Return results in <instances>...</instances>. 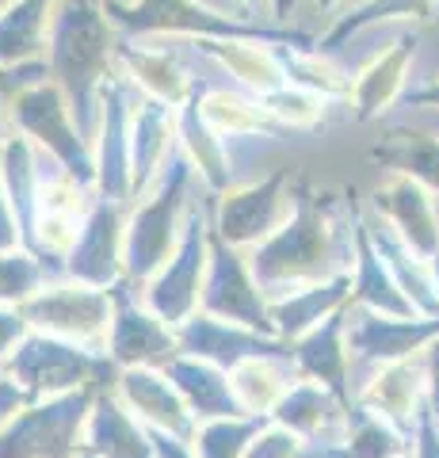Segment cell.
<instances>
[{
    "instance_id": "cell-47",
    "label": "cell",
    "mask_w": 439,
    "mask_h": 458,
    "mask_svg": "<svg viewBox=\"0 0 439 458\" xmlns=\"http://www.w3.org/2000/svg\"><path fill=\"white\" fill-rule=\"evenodd\" d=\"M424 367H428V405L439 417V336L424 348Z\"/></svg>"
},
{
    "instance_id": "cell-49",
    "label": "cell",
    "mask_w": 439,
    "mask_h": 458,
    "mask_svg": "<svg viewBox=\"0 0 439 458\" xmlns=\"http://www.w3.org/2000/svg\"><path fill=\"white\" fill-rule=\"evenodd\" d=\"M336 4H344V12H348V8L363 4V0H317V8H336Z\"/></svg>"
},
{
    "instance_id": "cell-22",
    "label": "cell",
    "mask_w": 439,
    "mask_h": 458,
    "mask_svg": "<svg viewBox=\"0 0 439 458\" xmlns=\"http://www.w3.org/2000/svg\"><path fill=\"white\" fill-rule=\"evenodd\" d=\"M176 146H180L176 107L138 92L134 96V123H131V203H138V199L157 183V176L165 172Z\"/></svg>"
},
{
    "instance_id": "cell-7",
    "label": "cell",
    "mask_w": 439,
    "mask_h": 458,
    "mask_svg": "<svg viewBox=\"0 0 439 458\" xmlns=\"http://www.w3.org/2000/svg\"><path fill=\"white\" fill-rule=\"evenodd\" d=\"M8 123H12V131L23 134L31 146H38L42 153H50L54 161H62L73 176H80L84 183H92L96 188L92 141L80 134L65 92L50 77L8 99Z\"/></svg>"
},
{
    "instance_id": "cell-3",
    "label": "cell",
    "mask_w": 439,
    "mask_h": 458,
    "mask_svg": "<svg viewBox=\"0 0 439 458\" xmlns=\"http://www.w3.org/2000/svg\"><path fill=\"white\" fill-rule=\"evenodd\" d=\"M203 191V180L195 165L188 161V153L180 146L168 157L165 172L157 176V183L131 203L126 214V237H122V279L131 286H146L157 271L165 267V260L173 256L176 241L183 233V222H188V210L195 203V195Z\"/></svg>"
},
{
    "instance_id": "cell-29",
    "label": "cell",
    "mask_w": 439,
    "mask_h": 458,
    "mask_svg": "<svg viewBox=\"0 0 439 458\" xmlns=\"http://www.w3.org/2000/svg\"><path fill=\"white\" fill-rule=\"evenodd\" d=\"M165 375L173 378V386L180 390V397L188 401L191 417L199 424L225 420V417H249L233 394L230 370H222L207 360H195V355H176V360L165 367Z\"/></svg>"
},
{
    "instance_id": "cell-21",
    "label": "cell",
    "mask_w": 439,
    "mask_h": 458,
    "mask_svg": "<svg viewBox=\"0 0 439 458\" xmlns=\"http://www.w3.org/2000/svg\"><path fill=\"white\" fill-rule=\"evenodd\" d=\"M115 394L134 417L146 428H161V432H173L180 439H191L199 420L191 417L188 401L180 397V390L173 386V378L157 367H126L115 378Z\"/></svg>"
},
{
    "instance_id": "cell-34",
    "label": "cell",
    "mask_w": 439,
    "mask_h": 458,
    "mask_svg": "<svg viewBox=\"0 0 439 458\" xmlns=\"http://www.w3.org/2000/svg\"><path fill=\"white\" fill-rule=\"evenodd\" d=\"M58 0H12L0 12V65H27L46 57V35Z\"/></svg>"
},
{
    "instance_id": "cell-5",
    "label": "cell",
    "mask_w": 439,
    "mask_h": 458,
    "mask_svg": "<svg viewBox=\"0 0 439 458\" xmlns=\"http://www.w3.org/2000/svg\"><path fill=\"white\" fill-rule=\"evenodd\" d=\"M4 378L16 382L27 401H38L73 390H115L119 367L104 352L80 348L73 340L46 336L31 328L20 340V348L4 360Z\"/></svg>"
},
{
    "instance_id": "cell-43",
    "label": "cell",
    "mask_w": 439,
    "mask_h": 458,
    "mask_svg": "<svg viewBox=\"0 0 439 458\" xmlns=\"http://www.w3.org/2000/svg\"><path fill=\"white\" fill-rule=\"evenodd\" d=\"M149 439H153V458H199L191 447V439L161 432V428H149Z\"/></svg>"
},
{
    "instance_id": "cell-25",
    "label": "cell",
    "mask_w": 439,
    "mask_h": 458,
    "mask_svg": "<svg viewBox=\"0 0 439 458\" xmlns=\"http://www.w3.org/2000/svg\"><path fill=\"white\" fill-rule=\"evenodd\" d=\"M195 107H199L203 123L225 141H237V138H283V134H294L287 131L272 111L264 107L260 96L252 92H241V89H222V84H195Z\"/></svg>"
},
{
    "instance_id": "cell-20",
    "label": "cell",
    "mask_w": 439,
    "mask_h": 458,
    "mask_svg": "<svg viewBox=\"0 0 439 458\" xmlns=\"http://www.w3.org/2000/svg\"><path fill=\"white\" fill-rule=\"evenodd\" d=\"M356 401L363 409L378 412L382 420H390L398 432H405L409 439H413L420 405L428 401V367H424V352L409 355V360L378 367L375 375L359 386Z\"/></svg>"
},
{
    "instance_id": "cell-37",
    "label": "cell",
    "mask_w": 439,
    "mask_h": 458,
    "mask_svg": "<svg viewBox=\"0 0 439 458\" xmlns=\"http://www.w3.org/2000/svg\"><path fill=\"white\" fill-rule=\"evenodd\" d=\"M325 104H329V96L302 89V84H287V89L264 96V107L272 111L287 131H314V126H321L325 114H329Z\"/></svg>"
},
{
    "instance_id": "cell-9",
    "label": "cell",
    "mask_w": 439,
    "mask_h": 458,
    "mask_svg": "<svg viewBox=\"0 0 439 458\" xmlns=\"http://www.w3.org/2000/svg\"><path fill=\"white\" fill-rule=\"evenodd\" d=\"M100 390L38 397L0 424V458H77L92 401Z\"/></svg>"
},
{
    "instance_id": "cell-42",
    "label": "cell",
    "mask_w": 439,
    "mask_h": 458,
    "mask_svg": "<svg viewBox=\"0 0 439 458\" xmlns=\"http://www.w3.org/2000/svg\"><path fill=\"white\" fill-rule=\"evenodd\" d=\"M12 249H23L20 241V218L12 210V199L4 191V180H0V252H12Z\"/></svg>"
},
{
    "instance_id": "cell-13",
    "label": "cell",
    "mask_w": 439,
    "mask_h": 458,
    "mask_svg": "<svg viewBox=\"0 0 439 458\" xmlns=\"http://www.w3.org/2000/svg\"><path fill=\"white\" fill-rule=\"evenodd\" d=\"M111 294H115V318H111V333H107V360L119 370H126V367L165 370L180 355L176 328L165 325L157 313L146 306L138 286H131L126 279L111 286Z\"/></svg>"
},
{
    "instance_id": "cell-36",
    "label": "cell",
    "mask_w": 439,
    "mask_h": 458,
    "mask_svg": "<svg viewBox=\"0 0 439 458\" xmlns=\"http://www.w3.org/2000/svg\"><path fill=\"white\" fill-rule=\"evenodd\" d=\"M50 279H58V276L27 249L0 252V306H23Z\"/></svg>"
},
{
    "instance_id": "cell-28",
    "label": "cell",
    "mask_w": 439,
    "mask_h": 458,
    "mask_svg": "<svg viewBox=\"0 0 439 458\" xmlns=\"http://www.w3.org/2000/svg\"><path fill=\"white\" fill-rule=\"evenodd\" d=\"M367 157H371L378 168L417 180L420 188H428L439 199V134L386 119V131L367 149Z\"/></svg>"
},
{
    "instance_id": "cell-15",
    "label": "cell",
    "mask_w": 439,
    "mask_h": 458,
    "mask_svg": "<svg viewBox=\"0 0 439 458\" xmlns=\"http://www.w3.org/2000/svg\"><path fill=\"white\" fill-rule=\"evenodd\" d=\"M417 47H420V31L417 27H401V31L390 38V47L378 50L371 62L351 77V92L344 99L351 123H382L398 107V99L409 89Z\"/></svg>"
},
{
    "instance_id": "cell-10",
    "label": "cell",
    "mask_w": 439,
    "mask_h": 458,
    "mask_svg": "<svg viewBox=\"0 0 439 458\" xmlns=\"http://www.w3.org/2000/svg\"><path fill=\"white\" fill-rule=\"evenodd\" d=\"M294 180H299V172L291 165H272L264 176L215 195V233L225 245L252 252L291 218Z\"/></svg>"
},
{
    "instance_id": "cell-52",
    "label": "cell",
    "mask_w": 439,
    "mask_h": 458,
    "mask_svg": "<svg viewBox=\"0 0 439 458\" xmlns=\"http://www.w3.org/2000/svg\"><path fill=\"white\" fill-rule=\"evenodd\" d=\"M77 458H96V454H89V451H80V454H77Z\"/></svg>"
},
{
    "instance_id": "cell-2",
    "label": "cell",
    "mask_w": 439,
    "mask_h": 458,
    "mask_svg": "<svg viewBox=\"0 0 439 458\" xmlns=\"http://www.w3.org/2000/svg\"><path fill=\"white\" fill-rule=\"evenodd\" d=\"M119 31L111 23L104 0H58L46 35V69L50 81L65 92L73 119L84 138H96L100 123V89L115 77Z\"/></svg>"
},
{
    "instance_id": "cell-11",
    "label": "cell",
    "mask_w": 439,
    "mask_h": 458,
    "mask_svg": "<svg viewBox=\"0 0 439 458\" xmlns=\"http://www.w3.org/2000/svg\"><path fill=\"white\" fill-rule=\"evenodd\" d=\"M439 336V318H390L348 302V360H351V386H359L378 367L420 355Z\"/></svg>"
},
{
    "instance_id": "cell-1",
    "label": "cell",
    "mask_w": 439,
    "mask_h": 458,
    "mask_svg": "<svg viewBox=\"0 0 439 458\" xmlns=\"http://www.w3.org/2000/svg\"><path fill=\"white\" fill-rule=\"evenodd\" d=\"M249 267L267 302L348 276L356 267V203L299 176L291 218L249 252Z\"/></svg>"
},
{
    "instance_id": "cell-17",
    "label": "cell",
    "mask_w": 439,
    "mask_h": 458,
    "mask_svg": "<svg viewBox=\"0 0 439 458\" xmlns=\"http://www.w3.org/2000/svg\"><path fill=\"white\" fill-rule=\"evenodd\" d=\"M191 54L215 62L222 73H230L241 89L252 96H272L287 89L291 69H287V47L294 42H267V38H183Z\"/></svg>"
},
{
    "instance_id": "cell-51",
    "label": "cell",
    "mask_w": 439,
    "mask_h": 458,
    "mask_svg": "<svg viewBox=\"0 0 439 458\" xmlns=\"http://www.w3.org/2000/svg\"><path fill=\"white\" fill-rule=\"evenodd\" d=\"M8 4H12V0H0V12H4V8H8Z\"/></svg>"
},
{
    "instance_id": "cell-50",
    "label": "cell",
    "mask_w": 439,
    "mask_h": 458,
    "mask_svg": "<svg viewBox=\"0 0 439 458\" xmlns=\"http://www.w3.org/2000/svg\"><path fill=\"white\" fill-rule=\"evenodd\" d=\"M432 276H435V291H439V252L432 256Z\"/></svg>"
},
{
    "instance_id": "cell-4",
    "label": "cell",
    "mask_w": 439,
    "mask_h": 458,
    "mask_svg": "<svg viewBox=\"0 0 439 458\" xmlns=\"http://www.w3.org/2000/svg\"><path fill=\"white\" fill-rule=\"evenodd\" d=\"M104 8L119 38H267L314 47L306 31L233 16L210 0H104Z\"/></svg>"
},
{
    "instance_id": "cell-19",
    "label": "cell",
    "mask_w": 439,
    "mask_h": 458,
    "mask_svg": "<svg viewBox=\"0 0 439 458\" xmlns=\"http://www.w3.org/2000/svg\"><path fill=\"white\" fill-rule=\"evenodd\" d=\"M356 218L367 229V237H371L378 256L386 260V267L393 271V279H398L405 298L413 302V310L420 313V318H439V291H435V276H432L428 256H420L371 203L367 207L356 203Z\"/></svg>"
},
{
    "instance_id": "cell-39",
    "label": "cell",
    "mask_w": 439,
    "mask_h": 458,
    "mask_svg": "<svg viewBox=\"0 0 439 458\" xmlns=\"http://www.w3.org/2000/svg\"><path fill=\"white\" fill-rule=\"evenodd\" d=\"M409 458H439V417L432 412L428 401L420 405L413 439H409Z\"/></svg>"
},
{
    "instance_id": "cell-18",
    "label": "cell",
    "mask_w": 439,
    "mask_h": 458,
    "mask_svg": "<svg viewBox=\"0 0 439 458\" xmlns=\"http://www.w3.org/2000/svg\"><path fill=\"white\" fill-rule=\"evenodd\" d=\"M176 340H180V355H195V360H207L222 370H233L237 363L252 360V355H291L287 340L222 321V318H210L203 310H195L176 328Z\"/></svg>"
},
{
    "instance_id": "cell-23",
    "label": "cell",
    "mask_w": 439,
    "mask_h": 458,
    "mask_svg": "<svg viewBox=\"0 0 439 458\" xmlns=\"http://www.w3.org/2000/svg\"><path fill=\"white\" fill-rule=\"evenodd\" d=\"M371 207L398 229L420 256L432 260L439 252V199L428 188H420L417 180L386 172V180L371 191Z\"/></svg>"
},
{
    "instance_id": "cell-26",
    "label": "cell",
    "mask_w": 439,
    "mask_h": 458,
    "mask_svg": "<svg viewBox=\"0 0 439 458\" xmlns=\"http://www.w3.org/2000/svg\"><path fill=\"white\" fill-rule=\"evenodd\" d=\"M348 412H351V401H340L321 382L299 378L287 390V397L272 409V420L291 428L306 443H336L348 428Z\"/></svg>"
},
{
    "instance_id": "cell-6",
    "label": "cell",
    "mask_w": 439,
    "mask_h": 458,
    "mask_svg": "<svg viewBox=\"0 0 439 458\" xmlns=\"http://www.w3.org/2000/svg\"><path fill=\"white\" fill-rule=\"evenodd\" d=\"M210 229H215V195L203 188L188 210V222H183V233L176 241L173 256L165 260L157 276L141 286L146 306L173 328H180L199 310V294H203V279L210 264Z\"/></svg>"
},
{
    "instance_id": "cell-38",
    "label": "cell",
    "mask_w": 439,
    "mask_h": 458,
    "mask_svg": "<svg viewBox=\"0 0 439 458\" xmlns=\"http://www.w3.org/2000/svg\"><path fill=\"white\" fill-rule=\"evenodd\" d=\"M302 451H306V439L302 436H294L291 428L267 420L260 432H257V439L249 443L245 458H302Z\"/></svg>"
},
{
    "instance_id": "cell-8",
    "label": "cell",
    "mask_w": 439,
    "mask_h": 458,
    "mask_svg": "<svg viewBox=\"0 0 439 458\" xmlns=\"http://www.w3.org/2000/svg\"><path fill=\"white\" fill-rule=\"evenodd\" d=\"M23 321L35 333L73 340L80 348L104 352L107 355V333L111 318H115V294L107 286H92L80 279H50L42 291H35L20 306Z\"/></svg>"
},
{
    "instance_id": "cell-35",
    "label": "cell",
    "mask_w": 439,
    "mask_h": 458,
    "mask_svg": "<svg viewBox=\"0 0 439 458\" xmlns=\"http://www.w3.org/2000/svg\"><path fill=\"white\" fill-rule=\"evenodd\" d=\"M272 417H225V420H203L191 436V447L199 458H245L249 443L257 439L260 428Z\"/></svg>"
},
{
    "instance_id": "cell-53",
    "label": "cell",
    "mask_w": 439,
    "mask_h": 458,
    "mask_svg": "<svg viewBox=\"0 0 439 458\" xmlns=\"http://www.w3.org/2000/svg\"><path fill=\"white\" fill-rule=\"evenodd\" d=\"M0 378H4V367H0Z\"/></svg>"
},
{
    "instance_id": "cell-41",
    "label": "cell",
    "mask_w": 439,
    "mask_h": 458,
    "mask_svg": "<svg viewBox=\"0 0 439 458\" xmlns=\"http://www.w3.org/2000/svg\"><path fill=\"white\" fill-rule=\"evenodd\" d=\"M27 333H31V325L23 321L20 306H0V367H4L8 355L20 348V340Z\"/></svg>"
},
{
    "instance_id": "cell-31",
    "label": "cell",
    "mask_w": 439,
    "mask_h": 458,
    "mask_svg": "<svg viewBox=\"0 0 439 458\" xmlns=\"http://www.w3.org/2000/svg\"><path fill=\"white\" fill-rule=\"evenodd\" d=\"M432 8H435V0H363V4L340 12L329 31L314 38V50L325 54V57H336L351 38L371 35V31H378V27H390V23H409V27H413V23H428Z\"/></svg>"
},
{
    "instance_id": "cell-40",
    "label": "cell",
    "mask_w": 439,
    "mask_h": 458,
    "mask_svg": "<svg viewBox=\"0 0 439 458\" xmlns=\"http://www.w3.org/2000/svg\"><path fill=\"white\" fill-rule=\"evenodd\" d=\"M46 77H50L46 62H27V65H0V96H4V99H12L16 92L31 89V84L46 81Z\"/></svg>"
},
{
    "instance_id": "cell-54",
    "label": "cell",
    "mask_w": 439,
    "mask_h": 458,
    "mask_svg": "<svg viewBox=\"0 0 439 458\" xmlns=\"http://www.w3.org/2000/svg\"><path fill=\"white\" fill-rule=\"evenodd\" d=\"M405 458H409V454H405Z\"/></svg>"
},
{
    "instance_id": "cell-46",
    "label": "cell",
    "mask_w": 439,
    "mask_h": 458,
    "mask_svg": "<svg viewBox=\"0 0 439 458\" xmlns=\"http://www.w3.org/2000/svg\"><path fill=\"white\" fill-rule=\"evenodd\" d=\"M27 405V394L20 390L16 382H8V378H0V424H8L16 412Z\"/></svg>"
},
{
    "instance_id": "cell-44",
    "label": "cell",
    "mask_w": 439,
    "mask_h": 458,
    "mask_svg": "<svg viewBox=\"0 0 439 458\" xmlns=\"http://www.w3.org/2000/svg\"><path fill=\"white\" fill-rule=\"evenodd\" d=\"M398 107H439V73L428 77V81H420V84H409L405 96L398 99Z\"/></svg>"
},
{
    "instance_id": "cell-30",
    "label": "cell",
    "mask_w": 439,
    "mask_h": 458,
    "mask_svg": "<svg viewBox=\"0 0 439 458\" xmlns=\"http://www.w3.org/2000/svg\"><path fill=\"white\" fill-rule=\"evenodd\" d=\"M351 302V271L336 279H325L314 286H302V291H291L283 298H272L267 302V313H272L275 336L294 344L299 336H306L314 325H321L325 318H333L336 310H344Z\"/></svg>"
},
{
    "instance_id": "cell-48",
    "label": "cell",
    "mask_w": 439,
    "mask_h": 458,
    "mask_svg": "<svg viewBox=\"0 0 439 458\" xmlns=\"http://www.w3.org/2000/svg\"><path fill=\"white\" fill-rule=\"evenodd\" d=\"M12 138V123H8V99L0 96V149H4V141Z\"/></svg>"
},
{
    "instance_id": "cell-14",
    "label": "cell",
    "mask_w": 439,
    "mask_h": 458,
    "mask_svg": "<svg viewBox=\"0 0 439 458\" xmlns=\"http://www.w3.org/2000/svg\"><path fill=\"white\" fill-rule=\"evenodd\" d=\"M138 89L122 73L107 77L100 89V123H96V195L131 203V123Z\"/></svg>"
},
{
    "instance_id": "cell-45",
    "label": "cell",
    "mask_w": 439,
    "mask_h": 458,
    "mask_svg": "<svg viewBox=\"0 0 439 458\" xmlns=\"http://www.w3.org/2000/svg\"><path fill=\"white\" fill-rule=\"evenodd\" d=\"M390 123H409V126H420V131H432L439 134V107H398L386 114ZM382 119V123H386Z\"/></svg>"
},
{
    "instance_id": "cell-24",
    "label": "cell",
    "mask_w": 439,
    "mask_h": 458,
    "mask_svg": "<svg viewBox=\"0 0 439 458\" xmlns=\"http://www.w3.org/2000/svg\"><path fill=\"white\" fill-rule=\"evenodd\" d=\"M348 306L336 310L333 318L314 325L306 336L291 344V360L299 375L309 382H321L340 401H356V386H351V360H348Z\"/></svg>"
},
{
    "instance_id": "cell-16",
    "label": "cell",
    "mask_w": 439,
    "mask_h": 458,
    "mask_svg": "<svg viewBox=\"0 0 439 458\" xmlns=\"http://www.w3.org/2000/svg\"><path fill=\"white\" fill-rule=\"evenodd\" d=\"M126 214L131 203H119V199H100L89 210L77 245L65 256V276L92 283V286H115L122 283V237H126Z\"/></svg>"
},
{
    "instance_id": "cell-32",
    "label": "cell",
    "mask_w": 439,
    "mask_h": 458,
    "mask_svg": "<svg viewBox=\"0 0 439 458\" xmlns=\"http://www.w3.org/2000/svg\"><path fill=\"white\" fill-rule=\"evenodd\" d=\"M351 306L375 310V313H390V318H420L413 302L405 298V291L393 279V271L386 260L378 256L371 245L367 229L356 218V267H351Z\"/></svg>"
},
{
    "instance_id": "cell-12",
    "label": "cell",
    "mask_w": 439,
    "mask_h": 458,
    "mask_svg": "<svg viewBox=\"0 0 439 458\" xmlns=\"http://www.w3.org/2000/svg\"><path fill=\"white\" fill-rule=\"evenodd\" d=\"M199 310L210 318L257 328V333L275 336L272 313H267V298L252 279L249 267V252H241L210 229V264H207V279H203V294H199Z\"/></svg>"
},
{
    "instance_id": "cell-27",
    "label": "cell",
    "mask_w": 439,
    "mask_h": 458,
    "mask_svg": "<svg viewBox=\"0 0 439 458\" xmlns=\"http://www.w3.org/2000/svg\"><path fill=\"white\" fill-rule=\"evenodd\" d=\"M80 451L96 458H153V439L149 428L122 405L115 390H100L84 424Z\"/></svg>"
},
{
    "instance_id": "cell-33",
    "label": "cell",
    "mask_w": 439,
    "mask_h": 458,
    "mask_svg": "<svg viewBox=\"0 0 439 458\" xmlns=\"http://www.w3.org/2000/svg\"><path fill=\"white\" fill-rule=\"evenodd\" d=\"M302 375L291 355H252V360L230 370L233 394L249 417H272V409L287 397V390Z\"/></svg>"
}]
</instances>
